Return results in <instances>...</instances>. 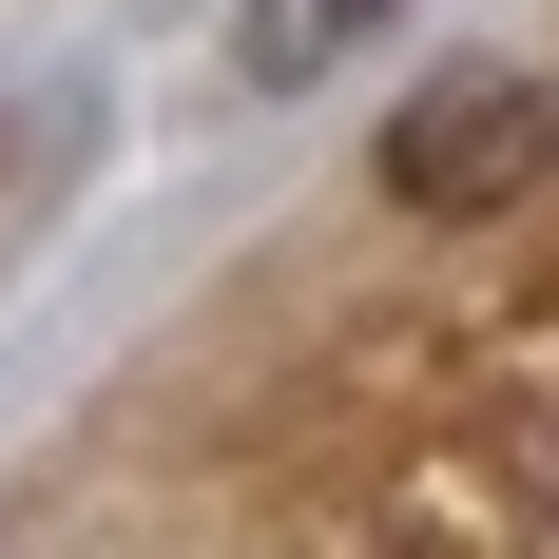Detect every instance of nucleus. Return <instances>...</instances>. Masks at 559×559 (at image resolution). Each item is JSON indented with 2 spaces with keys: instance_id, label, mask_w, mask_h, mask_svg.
Returning <instances> with one entry per match:
<instances>
[{
  "instance_id": "nucleus-1",
  "label": "nucleus",
  "mask_w": 559,
  "mask_h": 559,
  "mask_svg": "<svg viewBox=\"0 0 559 559\" xmlns=\"http://www.w3.org/2000/svg\"><path fill=\"white\" fill-rule=\"evenodd\" d=\"M540 155H559L540 78H425L405 135H386V193L405 213H502V193H540Z\"/></svg>"
},
{
  "instance_id": "nucleus-2",
  "label": "nucleus",
  "mask_w": 559,
  "mask_h": 559,
  "mask_svg": "<svg viewBox=\"0 0 559 559\" xmlns=\"http://www.w3.org/2000/svg\"><path fill=\"white\" fill-rule=\"evenodd\" d=\"M367 20H386V0H251V39H231V58H251V78H329Z\"/></svg>"
}]
</instances>
